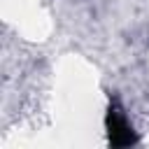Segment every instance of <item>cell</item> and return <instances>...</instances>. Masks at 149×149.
Segmentation results:
<instances>
[{
  "label": "cell",
  "instance_id": "1",
  "mask_svg": "<svg viewBox=\"0 0 149 149\" xmlns=\"http://www.w3.org/2000/svg\"><path fill=\"white\" fill-rule=\"evenodd\" d=\"M105 128H107V140H109L112 147H128V144H135L137 142V135L133 130V123L128 121L126 112L116 102H112L107 107Z\"/></svg>",
  "mask_w": 149,
  "mask_h": 149
}]
</instances>
